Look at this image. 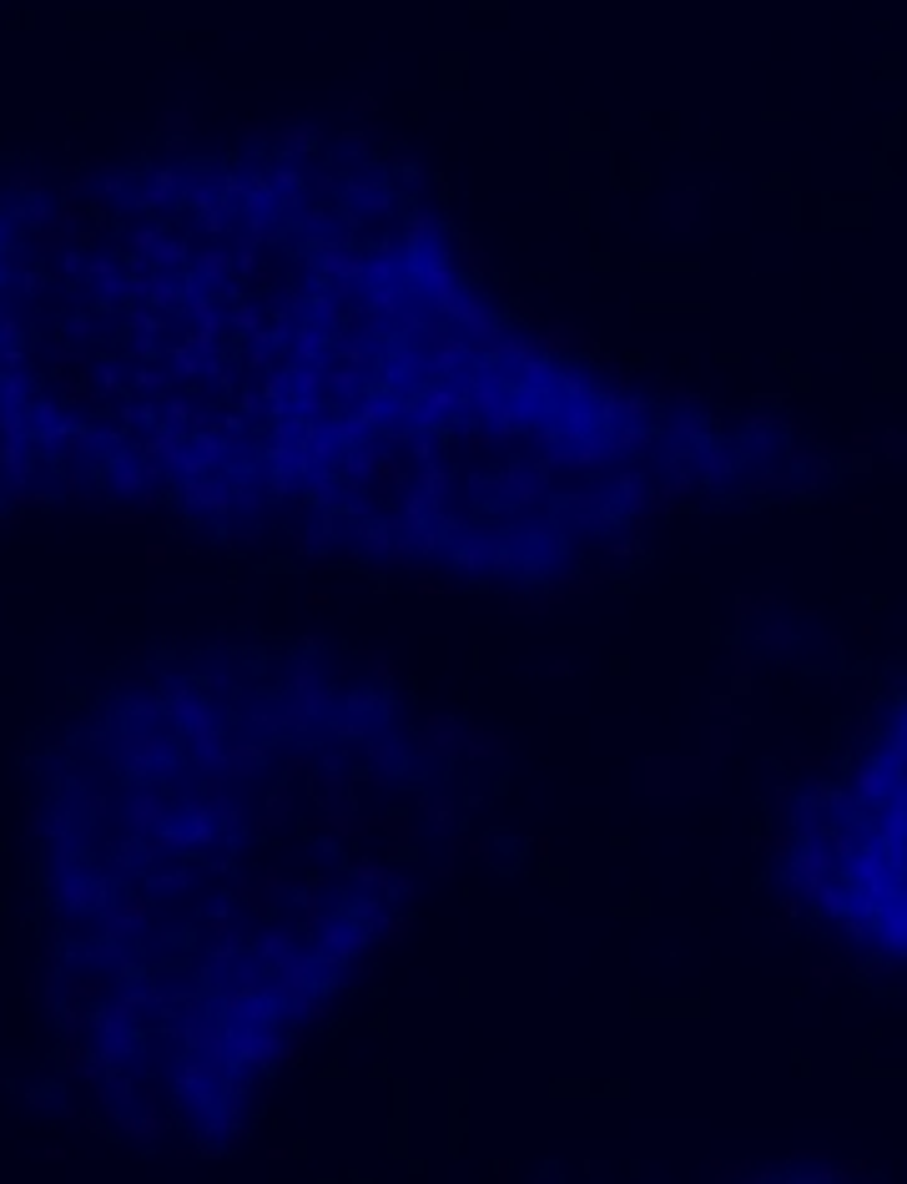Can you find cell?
<instances>
[{"label": "cell", "mask_w": 907, "mask_h": 1184, "mask_svg": "<svg viewBox=\"0 0 907 1184\" xmlns=\"http://www.w3.org/2000/svg\"><path fill=\"white\" fill-rule=\"evenodd\" d=\"M172 761H177V736H172V721H127V731H117L111 742V771L127 781H152L167 777Z\"/></svg>", "instance_id": "obj_1"}, {"label": "cell", "mask_w": 907, "mask_h": 1184, "mask_svg": "<svg viewBox=\"0 0 907 1184\" xmlns=\"http://www.w3.org/2000/svg\"><path fill=\"white\" fill-rule=\"evenodd\" d=\"M459 736H465V721L454 711H424L408 731V761L418 766H454L459 761Z\"/></svg>", "instance_id": "obj_2"}, {"label": "cell", "mask_w": 907, "mask_h": 1184, "mask_svg": "<svg viewBox=\"0 0 907 1184\" xmlns=\"http://www.w3.org/2000/svg\"><path fill=\"white\" fill-rule=\"evenodd\" d=\"M313 953H318L323 963H334V968H353V963L373 957V928H363L353 912L338 908L334 918L313 933Z\"/></svg>", "instance_id": "obj_3"}, {"label": "cell", "mask_w": 907, "mask_h": 1184, "mask_svg": "<svg viewBox=\"0 0 907 1184\" xmlns=\"http://www.w3.org/2000/svg\"><path fill=\"white\" fill-rule=\"evenodd\" d=\"M232 892H238V902L252 912V918L273 922L277 908H287V902L298 898V877L287 873V867H277V862H267V867H258V873H242L238 882H232Z\"/></svg>", "instance_id": "obj_4"}, {"label": "cell", "mask_w": 907, "mask_h": 1184, "mask_svg": "<svg viewBox=\"0 0 907 1184\" xmlns=\"http://www.w3.org/2000/svg\"><path fill=\"white\" fill-rule=\"evenodd\" d=\"M277 1049H283V1023H252V1029H227V1053L242 1068H277Z\"/></svg>", "instance_id": "obj_5"}, {"label": "cell", "mask_w": 907, "mask_h": 1184, "mask_svg": "<svg viewBox=\"0 0 907 1184\" xmlns=\"http://www.w3.org/2000/svg\"><path fill=\"white\" fill-rule=\"evenodd\" d=\"M318 988V953L313 947H298V953H287L283 963H273V988L267 994L277 998V1008H293Z\"/></svg>", "instance_id": "obj_6"}, {"label": "cell", "mask_w": 907, "mask_h": 1184, "mask_svg": "<svg viewBox=\"0 0 907 1184\" xmlns=\"http://www.w3.org/2000/svg\"><path fill=\"white\" fill-rule=\"evenodd\" d=\"M172 816H177V802H172L162 787H136L132 797H127V807H121V826H127L132 837H152V832L172 826Z\"/></svg>", "instance_id": "obj_7"}, {"label": "cell", "mask_w": 907, "mask_h": 1184, "mask_svg": "<svg viewBox=\"0 0 907 1184\" xmlns=\"http://www.w3.org/2000/svg\"><path fill=\"white\" fill-rule=\"evenodd\" d=\"M338 908H343V898H338V877L334 873H313V877H303L298 882V928L308 938L318 933Z\"/></svg>", "instance_id": "obj_8"}, {"label": "cell", "mask_w": 907, "mask_h": 1184, "mask_svg": "<svg viewBox=\"0 0 907 1184\" xmlns=\"http://www.w3.org/2000/svg\"><path fill=\"white\" fill-rule=\"evenodd\" d=\"M96 918H101V938H121V943H132L146 922H152V898H146V892H117V898L96 912Z\"/></svg>", "instance_id": "obj_9"}, {"label": "cell", "mask_w": 907, "mask_h": 1184, "mask_svg": "<svg viewBox=\"0 0 907 1184\" xmlns=\"http://www.w3.org/2000/svg\"><path fill=\"white\" fill-rule=\"evenodd\" d=\"M308 797L318 812H359V781L343 766H318L308 777Z\"/></svg>", "instance_id": "obj_10"}, {"label": "cell", "mask_w": 907, "mask_h": 1184, "mask_svg": "<svg viewBox=\"0 0 907 1184\" xmlns=\"http://www.w3.org/2000/svg\"><path fill=\"white\" fill-rule=\"evenodd\" d=\"M217 1013H222L227 1029H252V1023L277 1018V998L258 994V988H222L217 994Z\"/></svg>", "instance_id": "obj_11"}, {"label": "cell", "mask_w": 907, "mask_h": 1184, "mask_svg": "<svg viewBox=\"0 0 907 1184\" xmlns=\"http://www.w3.org/2000/svg\"><path fill=\"white\" fill-rule=\"evenodd\" d=\"M348 877H353V892H379L383 902H394L398 892V867L389 857H373V852H353Z\"/></svg>", "instance_id": "obj_12"}, {"label": "cell", "mask_w": 907, "mask_h": 1184, "mask_svg": "<svg viewBox=\"0 0 907 1184\" xmlns=\"http://www.w3.org/2000/svg\"><path fill=\"white\" fill-rule=\"evenodd\" d=\"M363 761L369 766H379V771H389V777H404L408 771V742H404V731H394V726H373L369 736H363Z\"/></svg>", "instance_id": "obj_13"}, {"label": "cell", "mask_w": 907, "mask_h": 1184, "mask_svg": "<svg viewBox=\"0 0 907 1184\" xmlns=\"http://www.w3.org/2000/svg\"><path fill=\"white\" fill-rule=\"evenodd\" d=\"M267 766V746L263 742H252V736H227V746H222V777H232V781H252L258 771Z\"/></svg>", "instance_id": "obj_14"}, {"label": "cell", "mask_w": 907, "mask_h": 1184, "mask_svg": "<svg viewBox=\"0 0 907 1184\" xmlns=\"http://www.w3.org/2000/svg\"><path fill=\"white\" fill-rule=\"evenodd\" d=\"M514 746L504 731H490L479 721H465V736H459V761H504Z\"/></svg>", "instance_id": "obj_15"}, {"label": "cell", "mask_w": 907, "mask_h": 1184, "mask_svg": "<svg viewBox=\"0 0 907 1184\" xmlns=\"http://www.w3.org/2000/svg\"><path fill=\"white\" fill-rule=\"evenodd\" d=\"M414 812L434 837H449L454 822H459V797L454 791H414Z\"/></svg>", "instance_id": "obj_16"}, {"label": "cell", "mask_w": 907, "mask_h": 1184, "mask_svg": "<svg viewBox=\"0 0 907 1184\" xmlns=\"http://www.w3.org/2000/svg\"><path fill=\"white\" fill-rule=\"evenodd\" d=\"M293 812H298V797H293V781H283V787L267 791L263 812L252 816V832H258V837H277V832L293 826Z\"/></svg>", "instance_id": "obj_17"}, {"label": "cell", "mask_w": 907, "mask_h": 1184, "mask_svg": "<svg viewBox=\"0 0 907 1184\" xmlns=\"http://www.w3.org/2000/svg\"><path fill=\"white\" fill-rule=\"evenodd\" d=\"M51 898L66 912H101L111 902V887L101 882V877H91V882H72V877H66V882L51 887Z\"/></svg>", "instance_id": "obj_18"}, {"label": "cell", "mask_w": 907, "mask_h": 1184, "mask_svg": "<svg viewBox=\"0 0 907 1184\" xmlns=\"http://www.w3.org/2000/svg\"><path fill=\"white\" fill-rule=\"evenodd\" d=\"M565 519H570L575 529H605L610 525V494H600V490L565 494Z\"/></svg>", "instance_id": "obj_19"}, {"label": "cell", "mask_w": 907, "mask_h": 1184, "mask_svg": "<svg viewBox=\"0 0 907 1184\" xmlns=\"http://www.w3.org/2000/svg\"><path fill=\"white\" fill-rule=\"evenodd\" d=\"M298 947H303L298 922H263V933L252 938V953L263 957V963H283V957L298 953Z\"/></svg>", "instance_id": "obj_20"}, {"label": "cell", "mask_w": 907, "mask_h": 1184, "mask_svg": "<svg viewBox=\"0 0 907 1184\" xmlns=\"http://www.w3.org/2000/svg\"><path fill=\"white\" fill-rule=\"evenodd\" d=\"M207 716H217V711H212V701H207L203 686H177V691L167 695V721L172 726H197V721H207Z\"/></svg>", "instance_id": "obj_21"}, {"label": "cell", "mask_w": 907, "mask_h": 1184, "mask_svg": "<svg viewBox=\"0 0 907 1184\" xmlns=\"http://www.w3.org/2000/svg\"><path fill=\"white\" fill-rule=\"evenodd\" d=\"M323 816V837H334V842H363V837H373V812H318Z\"/></svg>", "instance_id": "obj_22"}, {"label": "cell", "mask_w": 907, "mask_h": 1184, "mask_svg": "<svg viewBox=\"0 0 907 1184\" xmlns=\"http://www.w3.org/2000/svg\"><path fill=\"white\" fill-rule=\"evenodd\" d=\"M418 832H424L418 812H404V807L373 812V837H383V842H418Z\"/></svg>", "instance_id": "obj_23"}, {"label": "cell", "mask_w": 907, "mask_h": 1184, "mask_svg": "<svg viewBox=\"0 0 907 1184\" xmlns=\"http://www.w3.org/2000/svg\"><path fill=\"white\" fill-rule=\"evenodd\" d=\"M66 998H72V1004H107L111 998L107 973H96V963L91 968H72L66 973Z\"/></svg>", "instance_id": "obj_24"}, {"label": "cell", "mask_w": 907, "mask_h": 1184, "mask_svg": "<svg viewBox=\"0 0 907 1184\" xmlns=\"http://www.w3.org/2000/svg\"><path fill=\"white\" fill-rule=\"evenodd\" d=\"M373 957H383V953H394V947H404L408 943V933H414V912H383V922L373 928Z\"/></svg>", "instance_id": "obj_25"}, {"label": "cell", "mask_w": 907, "mask_h": 1184, "mask_svg": "<svg viewBox=\"0 0 907 1184\" xmlns=\"http://www.w3.org/2000/svg\"><path fill=\"white\" fill-rule=\"evenodd\" d=\"M318 686H334V676L318 666V656H303L287 666V691H318Z\"/></svg>", "instance_id": "obj_26"}, {"label": "cell", "mask_w": 907, "mask_h": 1184, "mask_svg": "<svg viewBox=\"0 0 907 1184\" xmlns=\"http://www.w3.org/2000/svg\"><path fill=\"white\" fill-rule=\"evenodd\" d=\"M86 963L96 968H132V947L121 938H101V943H86Z\"/></svg>", "instance_id": "obj_27"}, {"label": "cell", "mask_w": 907, "mask_h": 1184, "mask_svg": "<svg viewBox=\"0 0 907 1184\" xmlns=\"http://www.w3.org/2000/svg\"><path fill=\"white\" fill-rule=\"evenodd\" d=\"M565 600V590H520L510 595V615H549Z\"/></svg>", "instance_id": "obj_28"}, {"label": "cell", "mask_w": 907, "mask_h": 1184, "mask_svg": "<svg viewBox=\"0 0 907 1184\" xmlns=\"http://www.w3.org/2000/svg\"><path fill=\"white\" fill-rule=\"evenodd\" d=\"M363 670H369L373 676V686H379V691H389V686H398V660L389 656V650H363Z\"/></svg>", "instance_id": "obj_29"}, {"label": "cell", "mask_w": 907, "mask_h": 1184, "mask_svg": "<svg viewBox=\"0 0 907 1184\" xmlns=\"http://www.w3.org/2000/svg\"><path fill=\"white\" fill-rule=\"evenodd\" d=\"M379 706H383L379 686H369V691H343V701H338V711H348V716H363V721H379Z\"/></svg>", "instance_id": "obj_30"}, {"label": "cell", "mask_w": 907, "mask_h": 1184, "mask_svg": "<svg viewBox=\"0 0 907 1184\" xmlns=\"http://www.w3.org/2000/svg\"><path fill=\"white\" fill-rule=\"evenodd\" d=\"M313 771H318V752L313 746H293V752H283V781H308Z\"/></svg>", "instance_id": "obj_31"}, {"label": "cell", "mask_w": 907, "mask_h": 1184, "mask_svg": "<svg viewBox=\"0 0 907 1184\" xmlns=\"http://www.w3.org/2000/svg\"><path fill=\"white\" fill-rule=\"evenodd\" d=\"M303 1053H308V1029H283V1049H277V1068H298Z\"/></svg>", "instance_id": "obj_32"}, {"label": "cell", "mask_w": 907, "mask_h": 1184, "mask_svg": "<svg viewBox=\"0 0 907 1184\" xmlns=\"http://www.w3.org/2000/svg\"><path fill=\"white\" fill-rule=\"evenodd\" d=\"M605 580H610V570H580V574H560L555 590H565V595H590V590H600Z\"/></svg>", "instance_id": "obj_33"}, {"label": "cell", "mask_w": 907, "mask_h": 1184, "mask_svg": "<svg viewBox=\"0 0 907 1184\" xmlns=\"http://www.w3.org/2000/svg\"><path fill=\"white\" fill-rule=\"evenodd\" d=\"M293 1018H298L303 1029H323V1023H334V1008L323 1004V998H303V1004H293Z\"/></svg>", "instance_id": "obj_34"}, {"label": "cell", "mask_w": 907, "mask_h": 1184, "mask_svg": "<svg viewBox=\"0 0 907 1184\" xmlns=\"http://www.w3.org/2000/svg\"><path fill=\"white\" fill-rule=\"evenodd\" d=\"M252 731H258L263 742H273V736H287V731H283V711H277V706L252 711Z\"/></svg>", "instance_id": "obj_35"}, {"label": "cell", "mask_w": 907, "mask_h": 1184, "mask_svg": "<svg viewBox=\"0 0 907 1184\" xmlns=\"http://www.w3.org/2000/svg\"><path fill=\"white\" fill-rule=\"evenodd\" d=\"M369 731H373V721H363V716H348V711H343V716H334V736H338V742H363Z\"/></svg>", "instance_id": "obj_36"}, {"label": "cell", "mask_w": 907, "mask_h": 1184, "mask_svg": "<svg viewBox=\"0 0 907 1184\" xmlns=\"http://www.w3.org/2000/svg\"><path fill=\"white\" fill-rule=\"evenodd\" d=\"M666 787H670V761H666V756H651V761H645V791H651V797H660Z\"/></svg>", "instance_id": "obj_37"}, {"label": "cell", "mask_w": 907, "mask_h": 1184, "mask_svg": "<svg viewBox=\"0 0 907 1184\" xmlns=\"http://www.w3.org/2000/svg\"><path fill=\"white\" fill-rule=\"evenodd\" d=\"M418 595H454V590H459V580H439V574H424V580H418Z\"/></svg>", "instance_id": "obj_38"}, {"label": "cell", "mask_w": 907, "mask_h": 1184, "mask_svg": "<svg viewBox=\"0 0 907 1184\" xmlns=\"http://www.w3.org/2000/svg\"><path fill=\"white\" fill-rule=\"evenodd\" d=\"M107 797H101V791H81V812L91 816V822H101V816H107Z\"/></svg>", "instance_id": "obj_39"}, {"label": "cell", "mask_w": 907, "mask_h": 1184, "mask_svg": "<svg viewBox=\"0 0 907 1184\" xmlns=\"http://www.w3.org/2000/svg\"><path fill=\"white\" fill-rule=\"evenodd\" d=\"M494 842H500V837H465V852H459V857H474V862H484V857H490V847H494Z\"/></svg>", "instance_id": "obj_40"}, {"label": "cell", "mask_w": 907, "mask_h": 1184, "mask_svg": "<svg viewBox=\"0 0 907 1184\" xmlns=\"http://www.w3.org/2000/svg\"><path fill=\"white\" fill-rule=\"evenodd\" d=\"M680 787H686V791L701 787V766H696V761H680Z\"/></svg>", "instance_id": "obj_41"}, {"label": "cell", "mask_w": 907, "mask_h": 1184, "mask_svg": "<svg viewBox=\"0 0 907 1184\" xmlns=\"http://www.w3.org/2000/svg\"><path fill=\"white\" fill-rule=\"evenodd\" d=\"M605 555H615V560H631V555H635V539H605Z\"/></svg>", "instance_id": "obj_42"}, {"label": "cell", "mask_w": 907, "mask_h": 1184, "mask_svg": "<svg viewBox=\"0 0 907 1184\" xmlns=\"http://www.w3.org/2000/svg\"><path fill=\"white\" fill-rule=\"evenodd\" d=\"M545 670H549V676H555V681H565V676H575V660H570V656H555Z\"/></svg>", "instance_id": "obj_43"}, {"label": "cell", "mask_w": 907, "mask_h": 1184, "mask_svg": "<svg viewBox=\"0 0 907 1184\" xmlns=\"http://www.w3.org/2000/svg\"><path fill=\"white\" fill-rule=\"evenodd\" d=\"M298 650H303V656H318V650H323V635H298Z\"/></svg>", "instance_id": "obj_44"}, {"label": "cell", "mask_w": 907, "mask_h": 1184, "mask_svg": "<svg viewBox=\"0 0 907 1184\" xmlns=\"http://www.w3.org/2000/svg\"><path fill=\"white\" fill-rule=\"evenodd\" d=\"M494 1180L510 1184V1180H514V1164H510V1160H494Z\"/></svg>", "instance_id": "obj_45"}, {"label": "cell", "mask_w": 907, "mask_h": 1184, "mask_svg": "<svg viewBox=\"0 0 907 1184\" xmlns=\"http://www.w3.org/2000/svg\"><path fill=\"white\" fill-rule=\"evenodd\" d=\"M529 852H535V857H539V862H545V857H549V852H555V842H549V837H535V847H529Z\"/></svg>", "instance_id": "obj_46"}, {"label": "cell", "mask_w": 907, "mask_h": 1184, "mask_svg": "<svg viewBox=\"0 0 907 1184\" xmlns=\"http://www.w3.org/2000/svg\"><path fill=\"white\" fill-rule=\"evenodd\" d=\"M287 1154H293V1149H287V1144H267V1160H273V1164H283Z\"/></svg>", "instance_id": "obj_47"}, {"label": "cell", "mask_w": 907, "mask_h": 1184, "mask_svg": "<svg viewBox=\"0 0 907 1184\" xmlns=\"http://www.w3.org/2000/svg\"><path fill=\"white\" fill-rule=\"evenodd\" d=\"M454 867H459V857H454V852H449V857L439 862V877H444V882H449V877H454Z\"/></svg>", "instance_id": "obj_48"}]
</instances>
